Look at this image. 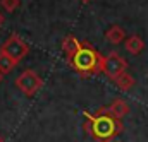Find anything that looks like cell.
<instances>
[{
  "instance_id": "9",
  "label": "cell",
  "mask_w": 148,
  "mask_h": 142,
  "mask_svg": "<svg viewBox=\"0 0 148 142\" xmlns=\"http://www.w3.org/2000/svg\"><path fill=\"white\" fill-rule=\"evenodd\" d=\"M110 110V113L115 116V118H119V120H122L127 113H129V106H127V103L124 101V99H121V98H115L114 101H112V105L109 106Z\"/></svg>"
},
{
  "instance_id": "6",
  "label": "cell",
  "mask_w": 148,
  "mask_h": 142,
  "mask_svg": "<svg viewBox=\"0 0 148 142\" xmlns=\"http://www.w3.org/2000/svg\"><path fill=\"white\" fill-rule=\"evenodd\" d=\"M79 46H81V41H79L76 36H73V34L66 36V38L62 39V51H64V55H66V60L73 57L74 53L77 51Z\"/></svg>"
},
{
  "instance_id": "16",
  "label": "cell",
  "mask_w": 148,
  "mask_h": 142,
  "mask_svg": "<svg viewBox=\"0 0 148 142\" xmlns=\"http://www.w3.org/2000/svg\"><path fill=\"white\" fill-rule=\"evenodd\" d=\"M0 142H3V139H2V137H0Z\"/></svg>"
},
{
  "instance_id": "11",
  "label": "cell",
  "mask_w": 148,
  "mask_h": 142,
  "mask_svg": "<svg viewBox=\"0 0 148 142\" xmlns=\"http://www.w3.org/2000/svg\"><path fill=\"white\" fill-rule=\"evenodd\" d=\"M17 64L9 57V55H5L3 51H0V72L5 75V74H9V72H12V69L16 67Z\"/></svg>"
},
{
  "instance_id": "7",
  "label": "cell",
  "mask_w": 148,
  "mask_h": 142,
  "mask_svg": "<svg viewBox=\"0 0 148 142\" xmlns=\"http://www.w3.org/2000/svg\"><path fill=\"white\" fill-rule=\"evenodd\" d=\"M124 46H126V50H127L131 55H140V53L143 51V48H145V43H143V39H141L140 36L133 34V36H129V38H126Z\"/></svg>"
},
{
  "instance_id": "13",
  "label": "cell",
  "mask_w": 148,
  "mask_h": 142,
  "mask_svg": "<svg viewBox=\"0 0 148 142\" xmlns=\"http://www.w3.org/2000/svg\"><path fill=\"white\" fill-rule=\"evenodd\" d=\"M3 22H5V17H3V14H2V12H0V26H2V24H3Z\"/></svg>"
},
{
  "instance_id": "15",
  "label": "cell",
  "mask_w": 148,
  "mask_h": 142,
  "mask_svg": "<svg viewBox=\"0 0 148 142\" xmlns=\"http://www.w3.org/2000/svg\"><path fill=\"white\" fill-rule=\"evenodd\" d=\"M2 79H3V74H2V72H0V82H2Z\"/></svg>"
},
{
  "instance_id": "10",
  "label": "cell",
  "mask_w": 148,
  "mask_h": 142,
  "mask_svg": "<svg viewBox=\"0 0 148 142\" xmlns=\"http://www.w3.org/2000/svg\"><path fill=\"white\" fill-rule=\"evenodd\" d=\"M114 82H115V86H117L121 91H129V89L134 86V79H133V75H131V74H127V72L121 74Z\"/></svg>"
},
{
  "instance_id": "14",
  "label": "cell",
  "mask_w": 148,
  "mask_h": 142,
  "mask_svg": "<svg viewBox=\"0 0 148 142\" xmlns=\"http://www.w3.org/2000/svg\"><path fill=\"white\" fill-rule=\"evenodd\" d=\"M79 2H83V3H88V2H91V0H79Z\"/></svg>"
},
{
  "instance_id": "5",
  "label": "cell",
  "mask_w": 148,
  "mask_h": 142,
  "mask_svg": "<svg viewBox=\"0 0 148 142\" xmlns=\"http://www.w3.org/2000/svg\"><path fill=\"white\" fill-rule=\"evenodd\" d=\"M126 69H127V62L117 51H110L107 57H103L102 74H105L110 80H115L121 74L126 72Z\"/></svg>"
},
{
  "instance_id": "1",
  "label": "cell",
  "mask_w": 148,
  "mask_h": 142,
  "mask_svg": "<svg viewBox=\"0 0 148 142\" xmlns=\"http://www.w3.org/2000/svg\"><path fill=\"white\" fill-rule=\"evenodd\" d=\"M86 122H84V132L97 142H112L122 130V120L115 118L110 113L109 106L107 108H100L95 113L84 111L83 113Z\"/></svg>"
},
{
  "instance_id": "4",
  "label": "cell",
  "mask_w": 148,
  "mask_h": 142,
  "mask_svg": "<svg viewBox=\"0 0 148 142\" xmlns=\"http://www.w3.org/2000/svg\"><path fill=\"white\" fill-rule=\"evenodd\" d=\"M16 86H17V89L23 94H26L28 98H31V96H35L40 91V87L43 86V80H41V77L35 70L28 69V70H24L16 79Z\"/></svg>"
},
{
  "instance_id": "12",
  "label": "cell",
  "mask_w": 148,
  "mask_h": 142,
  "mask_svg": "<svg viewBox=\"0 0 148 142\" xmlns=\"http://www.w3.org/2000/svg\"><path fill=\"white\" fill-rule=\"evenodd\" d=\"M0 5H2L3 10H7V12H14V10L19 9L21 0H0Z\"/></svg>"
},
{
  "instance_id": "2",
  "label": "cell",
  "mask_w": 148,
  "mask_h": 142,
  "mask_svg": "<svg viewBox=\"0 0 148 142\" xmlns=\"http://www.w3.org/2000/svg\"><path fill=\"white\" fill-rule=\"evenodd\" d=\"M67 64L77 72L81 77H91L97 74H102V64H103V55L95 50L90 43L83 41L77 51L71 58H67Z\"/></svg>"
},
{
  "instance_id": "3",
  "label": "cell",
  "mask_w": 148,
  "mask_h": 142,
  "mask_svg": "<svg viewBox=\"0 0 148 142\" xmlns=\"http://www.w3.org/2000/svg\"><path fill=\"white\" fill-rule=\"evenodd\" d=\"M0 51H3L5 55H9L16 64H19L29 53V46H28V43L19 34H10L5 39V43L2 45V50Z\"/></svg>"
},
{
  "instance_id": "8",
  "label": "cell",
  "mask_w": 148,
  "mask_h": 142,
  "mask_svg": "<svg viewBox=\"0 0 148 142\" xmlns=\"http://www.w3.org/2000/svg\"><path fill=\"white\" fill-rule=\"evenodd\" d=\"M105 39L112 43V45H119V43H122L124 39H126V31L121 28V26H110L107 31H105Z\"/></svg>"
}]
</instances>
